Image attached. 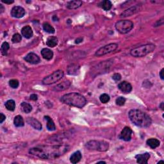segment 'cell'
<instances>
[{"label": "cell", "instance_id": "cell-25", "mask_svg": "<svg viewBox=\"0 0 164 164\" xmlns=\"http://www.w3.org/2000/svg\"><path fill=\"white\" fill-rule=\"evenodd\" d=\"M14 124L15 125V126L17 127V128L24 126V122L23 118H22V116H21V115H17V116H15L14 119Z\"/></svg>", "mask_w": 164, "mask_h": 164}, {"label": "cell", "instance_id": "cell-34", "mask_svg": "<svg viewBox=\"0 0 164 164\" xmlns=\"http://www.w3.org/2000/svg\"><path fill=\"white\" fill-rule=\"evenodd\" d=\"M115 103H116L117 105L123 106L125 104V103H126V99L124 97H119L115 100Z\"/></svg>", "mask_w": 164, "mask_h": 164}, {"label": "cell", "instance_id": "cell-4", "mask_svg": "<svg viewBox=\"0 0 164 164\" xmlns=\"http://www.w3.org/2000/svg\"><path fill=\"white\" fill-rule=\"evenodd\" d=\"M155 49V45L153 44H147L131 50L130 54L131 56L134 57H143L153 52Z\"/></svg>", "mask_w": 164, "mask_h": 164}, {"label": "cell", "instance_id": "cell-33", "mask_svg": "<svg viewBox=\"0 0 164 164\" xmlns=\"http://www.w3.org/2000/svg\"><path fill=\"white\" fill-rule=\"evenodd\" d=\"M19 81L17 80L12 79L9 81V85L10 86V87L12 89H17L19 87Z\"/></svg>", "mask_w": 164, "mask_h": 164}, {"label": "cell", "instance_id": "cell-21", "mask_svg": "<svg viewBox=\"0 0 164 164\" xmlns=\"http://www.w3.org/2000/svg\"><path fill=\"white\" fill-rule=\"evenodd\" d=\"M45 120L47 121V129L49 131H54L56 130V126L55 124H54V122L53 121L52 119H51L50 116L46 115V116H44Z\"/></svg>", "mask_w": 164, "mask_h": 164}, {"label": "cell", "instance_id": "cell-14", "mask_svg": "<svg viewBox=\"0 0 164 164\" xmlns=\"http://www.w3.org/2000/svg\"><path fill=\"white\" fill-rule=\"evenodd\" d=\"M137 159V162L140 164H147L148 160L150 158V154L149 153H145L140 155H137L135 156Z\"/></svg>", "mask_w": 164, "mask_h": 164}, {"label": "cell", "instance_id": "cell-22", "mask_svg": "<svg viewBox=\"0 0 164 164\" xmlns=\"http://www.w3.org/2000/svg\"><path fill=\"white\" fill-rule=\"evenodd\" d=\"M82 1H70L67 3V7L69 9H76L82 5Z\"/></svg>", "mask_w": 164, "mask_h": 164}, {"label": "cell", "instance_id": "cell-41", "mask_svg": "<svg viewBox=\"0 0 164 164\" xmlns=\"http://www.w3.org/2000/svg\"><path fill=\"white\" fill-rule=\"evenodd\" d=\"M163 70H164V69H162L161 70V71L160 72V74H159L160 78H161L162 80H163V79H164V78H163Z\"/></svg>", "mask_w": 164, "mask_h": 164}, {"label": "cell", "instance_id": "cell-40", "mask_svg": "<svg viewBox=\"0 0 164 164\" xmlns=\"http://www.w3.org/2000/svg\"><path fill=\"white\" fill-rule=\"evenodd\" d=\"M82 41H83V38H78L75 40V43L76 44H80V43H81Z\"/></svg>", "mask_w": 164, "mask_h": 164}, {"label": "cell", "instance_id": "cell-42", "mask_svg": "<svg viewBox=\"0 0 164 164\" xmlns=\"http://www.w3.org/2000/svg\"><path fill=\"white\" fill-rule=\"evenodd\" d=\"M5 10V8L4 6H3V5H0V14H2V13L4 12Z\"/></svg>", "mask_w": 164, "mask_h": 164}, {"label": "cell", "instance_id": "cell-1", "mask_svg": "<svg viewBox=\"0 0 164 164\" xmlns=\"http://www.w3.org/2000/svg\"><path fill=\"white\" fill-rule=\"evenodd\" d=\"M68 149V146L66 145L44 146L33 147L29 151V153L42 159H54L63 155Z\"/></svg>", "mask_w": 164, "mask_h": 164}, {"label": "cell", "instance_id": "cell-6", "mask_svg": "<svg viewBox=\"0 0 164 164\" xmlns=\"http://www.w3.org/2000/svg\"><path fill=\"white\" fill-rule=\"evenodd\" d=\"M134 24L132 21L130 20H121L115 24L116 30L122 34L127 33L133 28Z\"/></svg>", "mask_w": 164, "mask_h": 164}, {"label": "cell", "instance_id": "cell-3", "mask_svg": "<svg viewBox=\"0 0 164 164\" xmlns=\"http://www.w3.org/2000/svg\"><path fill=\"white\" fill-rule=\"evenodd\" d=\"M60 100L66 105L79 108L85 107L87 103V100L84 96L77 92H71L64 95Z\"/></svg>", "mask_w": 164, "mask_h": 164}, {"label": "cell", "instance_id": "cell-37", "mask_svg": "<svg viewBox=\"0 0 164 164\" xmlns=\"http://www.w3.org/2000/svg\"><path fill=\"white\" fill-rule=\"evenodd\" d=\"M30 99L33 101H37L38 99V96L37 94H33L30 95Z\"/></svg>", "mask_w": 164, "mask_h": 164}, {"label": "cell", "instance_id": "cell-26", "mask_svg": "<svg viewBox=\"0 0 164 164\" xmlns=\"http://www.w3.org/2000/svg\"><path fill=\"white\" fill-rule=\"evenodd\" d=\"M99 6H100L104 10L108 11L112 8V2L110 1H109V0H105V1H102L100 3V5Z\"/></svg>", "mask_w": 164, "mask_h": 164}, {"label": "cell", "instance_id": "cell-44", "mask_svg": "<svg viewBox=\"0 0 164 164\" xmlns=\"http://www.w3.org/2000/svg\"><path fill=\"white\" fill-rule=\"evenodd\" d=\"M53 20L54 21H57H57L59 20V19H58L57 15H54L53 17Z\"/></svg>", "mask_w": 164, "mask_h": 164}, {"label": "cell", "instance_id": "cell-38", "mask_svg": "<svg viewBox=\"0 0 164 164\" xmlns=\"http://www.w3.org/2000/svg\"><path fill=\"white\" fill-rule=\"evenodd\" d=\"M6 119V116L5 115L1 113V117H0V123H3V122Z\"/></svg>", "mask_w": 164, "mask_h": 164}, {"label": "cell", "instance_id": "cell-24", "mask_svg": "<svg viewBox=\"0 0 164 164\" xmlns=\"http://www.w3.org/2000/svg\"><path fill=\"white\" fill-rule=\"evenodd\" d=\"M46 44L47 45V46H49L50 47H55L58 44L57 37L54 36H51L50 37H48L46 41Z\"/></svg>", "mask_w": 164, "mask_h": 164}, {"label": "cell", "instance_id": "cell-13", "mask_svg": "<svg viewBox=\"0 0 164 164\" xmlns=\"http://www.w3.org/2000/svg\"><path fill=\"white\" fill-rule=\"evenodd\" d=\"M27 121L28 124H30L31 126L33 127L35 130H41L43 129V126H42L41 123L33 117H28Z\"/></svg>", "mask_w": 164, "mask_h": 164}, {"label": "cell", "instance_id": "cell-43", "mask_svg": "<svg viewBox=\"0 0 164 164\" xmlns=\"http://www.w3.org/2000/svg\"><path fill=\"white\" fill-rule=\"evenodd\" d=\"M163 105H164L163 102H162V103H161V104L160 105V108L162 109V110H164V108H164V107H163Z\"/></svg>", "mask_w": 164, "mask_h": 164}, {"label": "cell", "instance_id": "cell-36", "mask_svg": "<svg viewBox=\"0 0 164 164\" xmlns=\"http://www.w3.org/2000/svg\"><path fill=\"white\" fill-rule=\"evenodd\" d=\"M163 24V17H162L161 19H160L158 21H157L156 23L155 24V26L154 27H160V26H161Z\"/></svg>", "mask_w": 164, "mask_h": 164}, {"label": "cell", "instance_id": "cell-18", "mask_svg": "<svg viewBox=\"0 0 164 164\" xmlns=\"http://www.w3.org/2000/svg\"><path fill=\"white\" fill-rule=\"evenodd\" d=\"M41 54L44 59L50 60L53 59V52L48 48H44L41 50Z\"/></svg>", "mask_w": 164, "mask_h": 164}, {"label": "cell", "instance_id": "cell-17", "mask_svg": "<svg viewBox=\"0 0 164 164\" xmlns=\"http://www.w3.org/2000/svg\"><path fill=\"white\" fill-rule=\"evenodd\" d=\"M21 33L22 36L27 38H30L32 36H33V34L32 29L30 26H26V27H24L22 28L21 30Z\"/></svg>", "mask_w": 164, "mask_h": 164}, {"label": "cell", "instance_id": "cell-19", "mask_svg": "<svg viewBox=\"0 0 164 164\" xmlns=\"http://www.w3.org/2000/svg\"><path fill=\"white\" fill-rule=\"evenodd\" d=\"M82 158V155L81 152L80 151H77L74 153L73 155L70 157V162L72 163H78Z\"/></svg>", "mask_w": 164, "mask_h": 164}, {"label": "cell", "instance_id": "cell-2", "mask_svg": "<svg viewBox=\"0 0 164 164\" xmlns=\"http://www.w3.org/2000/svg\"><path fill=\"white\" fill-rule=\"evenodd\" d=\"M129 117L135 125L140 128L149 127L152 123L151 119L149 115L137 109H133L130 111Z\"/></svg>", "mask_w": 164, "mask_h": 164}, {"label": "cell", "instance_id": "cell-39", "mask_svg": "<svg viewBox=\"0 0 164 164\" xmlns=\"http://www.w3.org/2000/svg\"><path fill=\"white\" fill-rule=\"evenodd\" d=\"M2 2L6 3V4H12L14 2V1H13V0H2Z\"/></svg>", "mask_w": 164, "mask_h": 164}, {"label": "cell", "instance_id": "cell-8", "mask_svg": "<svg viewBox=\"0 0 164 164\" xmlns=\"http://www.w3.org/2000/svg\"><path fill=\"white\" fill-rule=\"evenodd\" d=\"M117 47L118 45L115 43H111L107 44L105 46H103L99 48V49L96 52L95 55L97 57H101L105 55V54L110 53L116 50Z\"/></svg>", "mask_w": 164, "mask_h": 164}, {"label": "cell", "instance_id": "cell-9", "mask_svg": "<svg viewBox=\"0 0 164 164\" xmlns=\"http://www.w3.org/2000/svg\"><path fill=\"white\" fill-rule=\"evenodd\" d=\"M133 131L131 130V128L130 127L126 126L124 128H123V130L121 131V132L119 136V138L120 139L123 140L124 141H130L131 139V136H132Z\"/></svg>", "mask_w": 164, "mask_h": 164}, {"label": "cell", "instance_id": "cell-46", "mask_svg": "<svg viewBox=\"0 0 164 164\" xmlns=\"http://www.w3.org/2000/svg\"><path fill=\"white\" fill-rule=\"evenodd\" d=\"M161 162H163V160H160V161H159V162H158V163H161Z\"/></svg>", "mask_w": 164, "mask_h": 164}, {"label": "cell", "instance_id": "cell-35", "mask_svg": "<svg viewBox=\"0 0 164 164\" xmlns=\"http://www.w3.org/2000/svg\"><path fill=\"white\" fill-rule=\"evenodd\" d=\"M112 79L116 82L120 81V80H121V75L119 73H115L114 75L112 76Z\"/></svg>", "mask_w": 164, "mask_h": 164}, {"label": "cell", "instance_id": "cell-27", "mask_svg": "<svg viewBox=\"0 0 164 164\" xmlns=\"http://www.w3.org/2000/svg\"><path fill=\"white\" fill-rule=\"evenodd\" d=\"M5 106L8 110L14 111L15 108V103L13 99H10L5 103Z\"/></svg>", "mask_w": 164, "mask_h": 164}, {"label": "cell", "instance_id": "cell-5", "mask_svg": "<svg viewBox=\"0 0 164 164\" xmlns=\"http://www.w3.org/2000/svg\"><path fill=\"white\" fill-rule=\"evenodd\" d=\"M86 148L91 151H107L109 148V144L105 141L91 140L85 144Z\"/></svg>", "mask_w": 164, "mask_h": 164}, {"label": "cell", "instance_id": "cell-30", "mask_svg": "<svg viewBox=\"0 0 164 164\" xmlns=\"http://www.w3.org/2000/svg\"><path fill=\"white\" fill-rule=\"evenodd\" d=\"M9 49H10L9 44L8 43H6V42H4V43L2 44L1 47V51L3 55L4 56L7 55V53Z\"/></svg>", "mask_w": 164, "mask_h": 164}, {"label": "cell", "instance_id": "cell-11", "mask_svg": "<svg viewBox=\"0 0 164 164\" xmlns=\"http://www.w3.org/2000/svg\"><path fill=\"white\" fill-rule=\"evenodd\" d=\"M24 60L27 62L31 64H37L40 62V58L37 54L34 53H28L27 56L24 57Z\"/></svg>", "mask_w": 164, "mask_h": 164}, {"label": "cell", "instance_id": "cell-10", "mask_svg": "<svg viewBox=\"0 0 164 164\" xmlns=\"http://www.w3.org/2000/svg\"><path fill=\"white\" fill-rule=\"evenodd\" d=\"M11 15L15 18H21L25 14V10L19 6H15L11 10Z\"/></svg>", "mask_w": 164, "mask_h": 164}, {"label": "cell", "instance_id": "cell-32", "mask_svg": "<svg viewBox=\"0 0 164 164\" xmlns=\"http://www.w3.org/2000/svg\"><path fill=\"white\" fill-rule=\"evenodd\" d=\"M22 40V37L21 36L20 34L19 33H15L12 38V42L13 43H20Z\"/></svg>", "mask_w": 164, "mask_h": 164}, {"label": "cell", "instance_id": "cell-29", "mask_svg": "<svg viewBox=\"0 0 164 164\" xmlns=\"http://www.w3.org/2000/svg\"><path fill=\"white\" fill-rule=\"evenodd\" d=\"M43 27L44 30L49 33H54L55 32V30L54 28L51 26L50 24L48 22H44L43 25Z\"/></svg>", "mask_w": 164, "mask_h": 164}, {"label": "cell", "instance_id": "cell-15", "mask_svg": "<svg viewBox=\"0 0 164 164\" xmlns=\"http://www.w3.org/2000/svg\"><path fill=\"white\" fill-rule=\"evenodd\" d=\"M70 85V82L69 80H66V81H64L62 83L58 84L56 87H54L53 90L57 92H60L65 91V90L68 89Z\"/></svg>", "mask_w": 164, "mask_h": 164}, {"label": "cell", "instance_id": "cell-16", "mask_svg": "<svg viewBox=\"0 0 164 164\" xmlns=\"http://www.w3.org/2000/svg\"><path fill=\"white\" fill-rule=\"evenodd\" d=\"M138 11H139V7L137 6H134L132 7H130L128 9L124 10L121 14V17H128V16H131L133 14H135Z\"/></svg>", "mask_w": 164, "mask_h": 164}, {"label": "cell", "instance_id": "cell-31", "mask_svg": "<svg viewBox=\"0 0 164 164\" xmlns=\"http://www.w3.org/2000/svg\"><path fill=\"white\" fill-rule=\"evenodd\" d=\"M110 96L107 94H103L100 96V97H99V100L103 103H107L109 101H110Z\"/></svg>", "mask_w": 164, "mask_h": 164}, {"label": "cell", "instance_id": "cell-20", "mask_svg": "<svg viewBox=\"0 0 164 164\" xmlns=\"http://www.w3.org/2000/svg\"><path fill=\"white\" fill-rule=\"evenodd\" d=\"M80 66L77 64H71L67 67V73L70 75H76L79 72Z\"/></svg>", "mask_w": 164, "mask_h": 164}, {"label": "cell", "instance_id": "cell-7", "mask_svg": "<svg viewBox=\"0 0 164 164\" xmlns=\"http://www.w3.org/2000/svg\"><path fill=\"white\" fill-rule=\"evenodd\" d=\"M64 76V72L62 70H57L53 73L51 75L47 76L43 80V83L44 85H51L56 82H59V80L62 78Z\"/></svg>", "mask_w": 164, "mask_h": 164}, {"label": "cell", "instance_id": "cell-12", "mask_svg": "<svg viewBox=\"0 0 164 164\" xmlns=\"http://www.w3.org/2000/svg\"><path fill=\"white\" fill-rule=\"evenodd\" d=\"M118 88L121 91L124 93H126V94H128V93L131 92V91H132V86H131L130 83L126 81L121 82L118 85Z\"/></svg>", "mask_w": 164, "mask_h": 164}, {"label": "cell", "instance_id": "cell-45", "mask_svg": "<svg viewBox=\"0 0 164 164\" xmlns=\"http://www.w3.org/2000/svg\"><path fill=\"white\" fill-rule=\"evenodd\" d=\"M106 163V162H103V161H101V162H98V163Z\"/></svg>", "mask_w": 164, "mask_h": 164}, {"label": "cell", "instance_id": "cell-28", "mask_svg": "<svg viewBox=\"0 0 164 164\" xmlns=\"http://www.w3.org/2000/svg\"><path fill=\"white\" fill-rule=\"evenodd\" d=\"M21 107L22 110L26 114H29L32 110V107L30 104L28 103L22 102L21 104Z\"/></svg>", "mask_w": 164, "mask_h": 164}, {"label": "cell", "instance_id": "cell-23", "mask_svg": "<svg viewBox=\"0 0 164 164\" xmlns=\"http://www.w3.org/2000/svg\"><path fill=\"white\" fill-rule=\"evenodd\" d=\"M146 143L147 145L152 149L156 148V147H158L160 144V141L158 139H149L147 140Z\"/></svg>", "mask_w": 164, "mask_h": 164}]
</instances>
